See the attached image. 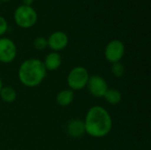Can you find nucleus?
<instances>
[{
	"label": "nucleus",
	"instance_id": "obj_1",
	"mask_svg": "<svg viewBox=\"0 0 151 150\" xmlns=\"http://www.w3.org/2000/svg\"><path fill=\"white\" fill-rule=\"evenodd\" d=\"M83 121L86 133L96 139L107 136L113 126L111 114L105 108L100 105L89 108Z\"/></svg>",
	"mask_w": 151,
	"mask_h": 150
},
{
	"label": "nucleus",
	"instance_id": "obj_2",
	"mask_svg": "<svg viewBox=\"0 0 151 150\" xmlns=\"http://www.w3.org/2000/svg\"><path fill=\"white\" fill-rule=\"evenodd\" d=\"M47 75V71L42 60L28 58L23 61L18 70L20 83L27 88H36L42 84Z\"/></svg>",
	"mask_w": 151,
	"mask_h": 150
},
{
	"label": "nucleus",
	"instance_id": "obj_3",
	"mask_svg": "<svg viewBox=\"0 0 151 150\" xmlns=\"http://www.w3.org/2000/svg\"><path fill=\"white\" fill-rule=\"evenodd\" d=\"M13 19L18 27L27 29L35 25L38 19V15L32 6L21 4L14 11Z\"/></svg>",
	"mask_w": 151,
	"mask_h": 150
},
{
	"label": "nucleus",
	"instance_id": "obj_4",
	"mask_svg": "<svg viewBox=\"0 0 151 150\" xmlns=\"http://www.w3.org/2000/svg\"><path fill=\"white\" fill-rule=\"evenodd\" d=\"M90 75L88 70L83 66L73 67L67 75V85L71 90L79 91L87 87Z\"/></svg>",
	"mask_w": 151,
	"mask_h": 150
},
{
	"label": "nucleus",
	"instance_id": "obj_5",
	"mask_svg": "<svg viewBox=\"0 0 151 150\" xmlns=\"http://www.w3.org/2000/svg\"><path fill=\"white\" fill-rule=\"evenodd\" d=\"M125 55V45L120 40H112L107 43L104 49L105 59L111 63H118L123 58Z\"/></svg>",
	"mask_w": 151,
	"mask_h": 150
},
{
	"label": "nucleus",
	"instance_id": "obj_6",
	"mask_svg": "<svg viewBox=\"0 0 151 150\" xmlns=\"http://www.w3.org/2000/svg\"><path fill=\"white\" fill-rule=\"evenodd\" d=\"M17 56V47L14 42L9 38H0V62L12 63Z\"/></svg>",
	"mask_w": 151,
	"mask_h": 150
},
{
	"label": "nucleus",
	"instance_id": "obj_7",
	"mask_svg": "<svg viewBox=\"0 0 151 150\" xmlns=\"http://www.w3.org/2000/svg\"><path fill=\"white\" fill-rule=\"evenodd\" d=\"M91 95L101 98L104 97V94L108 90L109 87L105 79L100 75H92L89 77L87 87Z\"/></svg>",
	"mask_w": 151,
	"mask_h": 150
},
{
	"label": "nucleus",
	"instance_id": "obj_8",
	"mask_svg": "<svg viewBox=\"0 0 151 150\" xmlns=\"http://www.w3.org/2000/svg\"><path fill=\"white\" fill-rule=\"evenodd\" d=\"M69 39L67 34L63 31L53 32L47 39L48 47L52 50V51L58 52L65 49L68 45Z\"/></svg>",
	"mask_w": 151,
	"mask_h": 150
},
{
	"label": "nucleus",
	"instance_id": "obj_9",
	"mask_svg": "<svg viewBox=\"0 0 151 150\" xmlns=\"http://www.w3.org/2000/svg\"><path fill=\"white\" fill-rule=\"evenodd\" d=\"M66 130H67L68 135L74 139L81 138V137L84 136V134L86 133L84 121L80 118L72 119L68 123Z\"/></svg>",
	"mask_w": 151,
	"mask_h": 150
},
{
	"label": "nucleus",
	"instance_id": "obj_10",
	"mask_svg": "<svg viewBox=\"0 0 151 150\" xmlns=\"http://www.w3.org/2000/svg\"><path fill=\"white\" fill-rule=\"evenodd\" d=\"M44 67L46 71L53 72L58 70L62 64V57L58 52L51 51L44 58V61H42Z\"/></svg>",
	"mask_w": 151,
	"mask_h": 150
},
{
	"label": "nucleus",
	"instance_id": "obj_11",
	"mask_svg": "<svg viewBox=\"0 0 151 150\" xmlns=\"http://www.w3.org/2000/svg\"><path fill=\"white\" fill-rule=\"evenodd\" d=\"M73 98H74V92L70 88H67V89H63L57 94L56 102L59 106L66 107L69 106L73 102Z\"/></svg>",
	"mask_w": 151,
	"mask_h": 150
},
{
	"label": "nucleus",
	"instance_id": "obj_12",
	"mask_svg": "<svg viewBox=\"0 0 151 150\" xmlns=\"http://www.w3.org/2000/svg\"><path fill=\"white\" fill-rule=\"evenodd\" d=\"M106 103L111 105H117L122 100V95L119 90L116 88H108L106 93L104 95Z\"/></svg>",
	"mask_w": 151,
	"mask_h": 150
},
{
	"label": "nucleus",
	"instance_id": "obj_13",
	"mask_svg": "<svg viewBox=\"0 0 151 150\" xmlns=\"http://www.w3.org/2000/svg\"><path fill=\"white\" fill-rule=\"evenodd\" d=\"M0 98L3 102L6 103H12L17 98V92L12 87H3V88L0 91Z\"/></svg>",
	"mask_w": 151,
	"mask_h": 150
},
{
	"label": "nucleus",
	"instance_id": "obj_14",
	"mask_svg": "<svg viewBox=\"0 0 151 150\" xmlns=\"http://www.w3.org/2000/svg\"><path fill=\"white\" fill-rule=\"evenodd\" d=\"M111 73L113 74V76L117 77V78H120L125 74V67L120 62L111 64Z\"/></svg>",
	"mask_w": 151,
	"mask_h": 150
},
{
	"label": "nucleus",
	"instance_id": "obj_15",
	"mask_svg": "<svg viewBox=\"0 0 151 150\" xmlns=\"http://www.w3.org/2000/svg\"><path fill=\"white\" fill-rule=\"evenodd\" d=\"M34 47L37 50H43L48 47L47 44V39L43 36H38L34 40Z\"/></svg>",
	"mask_w": 151,
	"mask_h": 150
},
{
	"label": "nucleus",
	"instance_id": "obj_16",
	"mask_svg": "<svg viewBox=\"0 0 151 150\" xmlns=\"http://www.w3.org/2000/svg\"><path fill=\"white\" fill-rule=\"evenodd\" d=\"M8 29V23L6 19L0 15V36L4 35Z\"/></svg>",
	"mask_w": 151,
	"mask_h": 150
},
{
	"label": "nucleus",
	"instance_id": "obj_17",
	"mask_svg": "<svg viewBox=\"0 0 151 150\" xmlns=\"http://www.w3.org/2000/svg\"><path fill=\"white\" fill-rule=\"evenodd\" d=\"M35 0H22V3L24 5H27V6H31L33 4Z\"/></svg>",
	"mask_w": 151,
	"mask_h": 150
},
{
	"label": "nucleus",
	"instance_id": "obj_18",
	"mask_svg": "<svg viewBox=\"0 0 151 150\" xmlns=\"http://www.w3.org/2000/svg\"><path fill=\"white\" fill-rule=\"evenodd\" d=\"M3 87H4V85H3V81H2V80L0 79V91H1V89L3 88Z\"/></svg>",
	"mask_w": 151,
	"mask_h": 150
},
{
	"label": "nucleus",
	"instance_id": "obj_19",
	"mask_svg": "<svg viewBox=\"0 0 151 150\" xmlns=\"http://www.w3.org/2000/svg\"><path fill=\"white\" fill-rule=\"evenodd\" d=\"M1 2L3 1V2H9V1H11V0H0Z\"/></svg>",
	"mask_w": 151,
	"mask_h": 150
},
{
	"label": "nucleus",
	"instance_id": "obj_20",
	"mask_svg": "<svg viewBox=\"0 0 151 150\" xmlns=\"http://www.w3.org/2000/svg\"><path fill=\"white\" fill-rule=\"evenodd\" d=\"M0 3H1V1H0Z\"/></svg>",
	"mask_w": 151,
	"mask_h": 150
}]
</instances>
